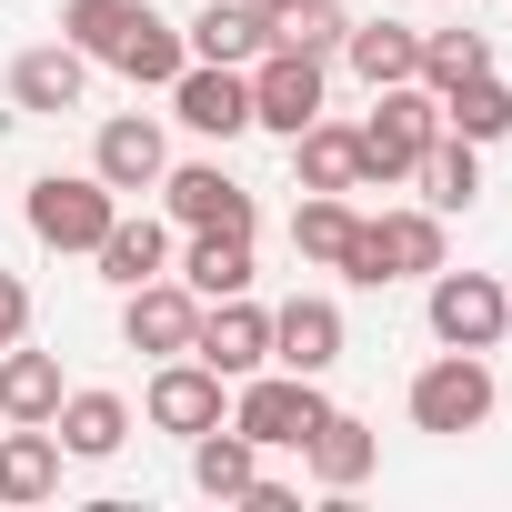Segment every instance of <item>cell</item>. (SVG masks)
<instances>
[{
	"instance_id": "6da1fadb",
	"label": "cell",
	"mask_w": 512,
	"mask_h": 512,
	"mask_svg": "<svg viewBox=\"0 0 512 512\" xmlns=\"http://www.w3.org/2000/svg\"><path fill=\"white\" fill-rule=\"evenodd\" d=\"M61 41L91 61V71H121L141 91H171V71L191 61V41L151 11V0H61Z\"/></svg>"
},
{
	"instance_id": "7a4b0ae2",
	"label": "cell",
	"mask_w": 512,
	"mask_h": 512,
	"mask_svg": "<svg viewBox=\"0 0 512 512\" xmlns=\"http://www.w3.org/2000/svg\"><path fill=\"white\" fill-rule=\"evenodd\" d=\"M332 272L362 282V292H382V282H432V272H442V211H362Z\"/></svg>"
},
{
	"instance_id": "3957f363",
	"label": "cell",
	"mask_w": 512,
	"mask_h": 512,
	"mask_svg": "<svg viewBox=\"0 0 512 512\" xmlns=\"http://www.w3.org/2000/svg\"><path fill=\"white\" fill-rule=\"evenodd\" d=\"M432 141H442V91H422V81H382V91H372V121H362V191L412 181Z\"/></svg>"
},
{
	"instance_id": "277c9868",
	"label": "cell",
	"mask_w": 512,
	"mask_h": 512,
	"mask_svg": "<svg viewBox=\"0 0 512 512\" xmlns=\"http://www.w3.org/2000/svg\"><path fill=\"white\" fill-rule=\"evenodd\" d=\"M21 221H31L41 251H101V231L121 221V191L101 171H41L21 191Z\"/></svg>"
},
{
	"instance_id": "5b68a950",
	"label": "cell",
	"mask_w": 512,
	"mask_h": 512,
	"mask_svg": "<svg viewBox=\"0 0 512 512\" xmlns=\"http://www.w3.org/2000/svg\"><path fill=\"white\" fill-rule=\"evenodd\" d=\"M322 412H332V392L302 382V372H282V362H262L251 382H231V432L262 442V452H302Z\"/></svg>"
},
{
	"instance_id": "8992f818",
	"label": "cell",
	"mask_w": 512,
	"mask_h": 512,
	"mask_svg": "<svg viewBox=\"0 0 512 512\" xmlns=\"http://www.w3.org/2000/svg\"><path fill=\"white\" fill-rule=\"evenodd\" d=\"M492 402H502V382H492V362H482V352H442V362H422V372H412V392H402L412 432H442V442L482 432V422H492Z\"/></svg>"
},
{
	"instance_id": "52a82bcc",
	"label": "cell",
	"mask_w": 512,
	"mask_h": 512,
	"mask_svg": "<svg viewBox=\"0 0 512 512\" xmlns=\"http://www.w3.org/2000/svg\"><path fill=\"white\" fill-rule=\"evenodd\" d=\"M422 312H432V342L442 352H492L502 332H512V292L492 282V272H432V292H422Z\"/></svg>"
},
{
	"instance_id": "ba28073f",
	"label": "cell",
	"mask_w": 512,
	"mask_h": 512,
	"mask_svg": "<svg viewBox=\"0 0 512 512\" xmlns=\"http://www.w3.org/2000/svg\"><path fill=\"white\" fill-rule=\"evenodd\" d=\"M322 91H332V61H312V51H262L251 61V131H272V141H292V131H312L322 121Z\"/></svg>"
},
{
	"instance_id": "9c48e42d",
	"label": "cell",
	"mask_w": 512,
	"mask_h": 512,
	"mask_svg": "<svg viewBox=\"0 0 512 512\" xmlns=\"http://www.w3.org/2000/svg\"><path fill=\"white\" fill-rule=\"evenodd\" d=\"M141 422H151V432H171V442H191V432H211V422H231V382H221L211 362H191V352H171V362L151 372V392H141Z\"/></svg>"
},
{
	"instance_id": "30bf717a",
	"label": "cell",
	"mask_w": 512,
	"mask_h": 512,
	"mask_svg": "<svg viewBox=\"0 0 512 512\" xmlns=\"http://www.w3.org/2000/svg\"><path fill=\"white\" fill-rule=\"evenodd\" d=\"M161 211L181 231H262V201H251L221 161H171L161 171Z\"/></svg>"
},
{
	"instance_id": "8fae6325",
	"label": "cell",
	"mask_w": 512,
	"mask_h": 512,
	"mask_svg": "<svg viewBox=\"0 0 512 512\" xmlns=\"http://www.w3.org/2000/svg\"><path fill=\"white\" fill-rule=\"evenodd\" d=\"M171 121L201 131V141H241V131H251V71H231V61H181V71H171Z\"/></svg>"
},
{
	"instance_id": "7c38bea8",
	"label": "cell",
	"mask_w": 512,
	"mask_h": 512,
	"mask_svg": "<svg viewBox=\"0 0 512 512\" xmlns=\"http://www.w3.org/2000/svg\"><path fill=\"white\" fill-rule=\"evenodd\" d=\"M191 362H211L221 382H251L272 362V312L251 302V292H221V302H201V332H191Z\"/></svg>"
},
{
	"instance_id": "4fadbf2b",
	"label": "cell",
	"mask_w": 512,
	"mask_h": 512,
	"mask_svg": "<svg viewBox=\"0 0 512 512\" xmlns=\"http://www.w3.org/2000/svg\"><path fill=\"white\" fill-rule=\"evenodd\" d=\"M191 332H201V292H191L181 272H161V282H131V292H121V342H131V352L171 362V352H191Z\"/></svg>"
},
{
	"instance_id": "5bb4252c",
	"label": "cell",
	"mask_w": 512,
	"mask_h": 512,
	"mask_svg": "<svg viewBox=\"0 0 512 512\" xmlns=\"http://www.w3.org/2000/svg\"><path fill=\"white\" fill-rule=\"evenodd\" d=\"M91 171L131 201V191H161V171H171V141H161V121L151 111H111L101 131H91Z\"/></svg>"
},
{
	"instance_id": "9a60e30c",
	"label": "cell",
	"mask_w": 512,
	"mask_h": 512,
	"mask_svg": "<svg viewBox=\"0 0 512 512\" xmlns=\"http://www.w3.org/2000/svg\"><path fill=\"white\" fill-rule=\"evenodd\" d=\"M81 91H91V61L71 41H31L11 61V111L21 121H61V111H81Z\"/></svg>"
},
{
	"instance_id": "2e32d148",
	"label": "cell",
	"mask_w": 512,
	"mask_h": 512,
	"mask_svg": "<svg viewBox=\"0 0 512 512\" xmlns=\"http://www.w3.org/2000/svg\"><path fill=\"white\" fill-rule=\"evenodd\" d=\"M342 302H322V292H292L282 312H272V362L282 372H302V382H322L332 362H342Z\"/></svg>"
},
{
	"instance_id": "e0dca14e",
	"label": "cell",
	"mask_w": 512,
	"mask_h": 512,
	"mask_svg": "<svg viewBox=\"0 0 512 512\" xmlns=\"http://www.w3.org/2000/svg\"><path fill=\"white\" fill-rule=\"evenodd\" d=\"M372 462H382V432H372V422H352V412H322V422H312V442H302V472H312L322 492H362V482H372Z\"/></svg>"
},
{
	"instance_id": "ac0fdd59",
	"label": "cell",
	"mask_w": 512,
	"mask_h": 512,
	"mask_svg": "<svg viewBox=\"0 0 512 512\" xmlns=\"http://www.w3.org/2000/svg\"><path fill=\"white\" fill-rule=\"evenodd\" d=\"M51 492H61V432L51 422H11V432H0V502L41 512Z\"/></svg>"
},
{
	"instance_id": "d6986e66",
	"label": "cell",
	"mask_w": 512,
	"mask_h": 512,
	"mask_svg": "<svg viewBox=\"0 0 512 512\" xmlns=\"http://www.w3.org/2000/svg\"><path fill=\"white\" fill-rule=\"evenodd\" d=\"M51 432H61V462H111L121 442H131V402L121 392H61V412H51Z\"/></svg>"
},
{
	"instance_id": "ffe728a7",
	"label": "cell",
	"mask_w": 512,
	"mask_h": 512,
	"mask_svg": "<svg viewBox=\"0 0 512 512\" xmlns=\"http://www.w3.org/2000/svg\"><path fill=\"white\" fill-rule=\"evenodd\" d=\"M181 41H191V61H231V71H251V61L272 51V21L241 11V0H201V11L181 21Z\"/></svg>"
},
{
	"instance_id": "44dd1931",
	"label": "cell",
	"mask_w": 512,
	"mask_h": 512,
	"mask_svg": "<svg viewBox=\"0 0 512 512\" xmlns=\"http://www.w3.org/2000/svg\"><path fill=\"white\" fill-rule=\"evenodd\" d=\"M91 262H101V282H111V292H131V282H161V272H171V221H151V211H121V221L101 231V251H91Z\"/></svg>"
},
{
	"instance_id": "7402d4cb",
	"label": "cell",
	"mask_w": 512,
	"mask_h": 512,
	"mask_svg": "<svg viewBox=\"0 0 512 512\" xmlns=\"http://www.w3.org/2000/svg\"><path fill=\"white\" fill-rule=\"evenodd\" d=\"M292 171H302V191H362V121L292 131Z\"/></svg>"
},
{
	"instance_id": "603a6c76",
	"label": "cell",
	"mask_w": 512,
	"mask_h": 512,
	"mask_svg": "<svg viewBox=\"0 0 512 512\" xmlns=\"http://www.w3.org/2000/svg\"><path fill=\"white\" fill-rule=\"evenodd\" d=\"M61 392H71V382H61V362H51V352H31V332L0 352V422H51V412H61Z\"/></svg>"
},
{
	"instance_id": "cb8c5ba5",
	"label": "cell",
	"mask_w": 512,
	"mask_h": 512,
	"mask_svg": "<svg viewBox=\"0 0 512 512\" xmlns=\"http://www.w3.org/2000/svg\"><path fill=\"white\" fill-rule=\"evenodd\" d=\"M342 61L382 91V81H422V31L412 21H352L342 31Z\"/></svg>"
},
{
	"instance_id": "d4e9b609",
	"label": "cell",
	"mask_w": 512,
	"mask_h": 512,
	"mask_svg": "<svg viewBox=\"0 0 512 512\" xmlns=\"http://www.w3.org/2000/svg\"><path fill=\"white\" fill-rule=\"evenodd\" d=\"M412 181H422V211H442V221H452V211H472V201H482V141L442 131V141L422 151V171H412Z\"/></svg>"
},
{
	"instance_id": "484cf974",
	"label": "cell",
	"mask_w": 512,
	"mask_h": 512,
	"mask_svg": "<svg viewBox=\"0 0 512 512\" xmlns=\"http://www.w3.org/2000/svg\"><path fill=\"white\" fill-rule=\"evenodd\" d=\"M181 282L201 292V302H221V292H251V231H191L181 251Z\"/></svg>"
},
{
	"instance_id": "4316f807",
	"label": "cell",
	"mask_w": 512,
	"mask_h": 512,
	"mask_svg": "<svg viewBox=\"0 0 512 512\" xmlns=\"http://www.w3.org/2000/svg\"><path fill=\"white\" fill-rule=\"evenodd\" d=\"M191 482H201L211 502H241L251 482H262V442H241L231 422H211V432H191Z\"/></svg>"
},
{
	"instance_id": "83f0119b",
	"label": "cell",
	"mask_w": 512,
	"mask_h": 512,
	"mask_svg": "<svg viewBox=\"0 0 512 512\" xmlns=\"http://www.w3.org/2000/svg\"><path fill=\"white\" fill-rule=\"evenodd\" d=\"M442 131H462V141H502L512 131V81H492V71H472V81H452L442 91Z\"/></svg>"
},
{
	"instance_id": "f1b7e54d",
	"label": "cell",
	"mask_w": 512,
	"mask_h": 512,
	"mask_svg": "<svg viewBox=\"0 0 512 512\" xmlns=\"http://www.w3.org/2000/svg\"><path fill=\"white\" fill-rule=\"evenodd\" d=\"M352 221H362L352 191H302V201H292V251L332 272V262H342V241H352Z\"/></svg>"
},
{
	"instance_id": "f546056e",
	"label": "cell",
	"mask_w": 512,
	"mask_h": 512,
	"mask_svg": "<svg viewBox=\"0 0 512 512\" xmlns=\"http://www.w3.org/2000/svg\"><path fill=\"white\" fill-rule=\"evenodd\" d=\"M342 31H352L342 0H292V11H272V41H282V51H312V61H332Z\"/></svg>"
},
{
	"instance_id": "4dcf8cb0",
	"label": "cell",
	"mask_w": 512,
	"mask_h": 512,
	"mask_svg": "<svg viewBox=\"0 0 512 512\" xmlns=\"http://www.w3.org/2000/svg\"><path fill=\"white\" fill-rule=\"evenodd\" d=\"M472 71H492V41L482 31H422V91H452Z\"/></svg>"
},
{
	"instance_id": "1f68e13d",
	"label": "cell",
	"mask_w": 512,
	"mask_h": 512,
	"mask_svg": "<svg viewBox=\"0 0 512 512\" xmlns=\"http://www.w3.org/2000/svg\"><path fill=\"white\" fill-rule=\"evenodd\" d=\"M21 332H31V282H21V272H0V352H11Z\"/></svg>"
},
{
	"instance_id": "d6a6232c",
	"label": "cell",
	"mask_w": 512,
	"mask_h": 512,
	"mask_svg": "<svg viewBox=\"0 0 512 512\" xmlns=\"http://www.w3.org/2000/svg\"><path fill=\"white\" fill-rule=\"evenodd\" d=\"M241 11H262V21H272V11H292V0H241Z\"/></svg>"
},
{
	"instance_id": "836d02e7",
	"label": "cell",
	"mask_w": 512,
	"mask_h": 512,
	"mask_svg": "<svg viewBox=\"0 0 512 512\" xmlns=\"http://www.w3.org/2000/svg\"><path fill=\"white\" fill-rule=\"evenodd\" d=\"M452 11H462V0H452Z\"/></svg>"
}]
</instances>
